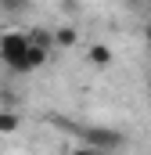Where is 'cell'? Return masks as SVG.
<instances>
[{"instance_id":"9","label":"cell","mask_w":151,"mask_h":155,"mask_svg":"<svg viewBox=\"0 0 151 155\" xmlns=\"http://www.w3.org/2000/svg\"><path fill=\"white\" fill-rule=\"evenodd\" d=\"M0 7H4V11H22L25 0H0Z\"/></svg>"},{"instance_id":"10","label":"cell","mask_w":151,"mask_h":155,"mask_svg":"<svg viewBox=\"0 0 151 155\" xmlns=\"http://www.w3.org/2000/svg\"><path fill=\"white\" fill-rule=\"evenodd\" d=\"M144 40H148V47H151V25H144Z\"/></svg>"},{"instance_id":"11","label":"cell","mask_w":151,"mask_h":155,"mask_svg":"<svg viewBox=\"0 0 151 155\" xmlns=\"http://www.w3.org/2000/svg\"><path fill=\"white\" fill-rule=\"evenodd\" d=\"M148 97H151V87H148Z\"/></svg>"},{"instance_id":"2","label":"cell","mask_w":151,"mask_h":155,"mask_svg":"<svg viewBox=\"0 0 151 155\" xmlns=\"http://www.w3.org/2000/svg\"><path fill=\"white\" fill-rule=\"evenodd\" d=\"M79 137H83V144L101 148V152H112V148L122 144V134H119V130H108V126H83Z\"/></svg>"},{"instance_id":"3","label":"cell","mask_w":151,"mask_h":155,"mask_svg":"<svg viewBox=\"0 0 151 155\" xmlns=\"http://www.w3.org/2000/svg\"><path fill=\"white\" fill-rule=\"evenodd\" d=\"M86 61H90L94 69H108V65H112V47H104V43H94V47L86 51Z\"/></svg>"},{"instance_id":"4","label":"cell","mask_w":151,"mask_h":155,"mask_svg":"<svg viewBox=\"0 0 151 155\" xmlns=\"http://www.w3.org/2000/svg\"><path fill=\"white\" fill-rule=\"evenodd\" d=\"M22 126V116L14 108H0V134H18Z\"/></svg>"},{"instance_id":"8","label":"cell","mask_w":151,"mask_h":155,"mask_svg":"<svg viewBox=\"0 0 151 155\" xmlns=\"http://www.w3.org/2000/svg\"><path fill=\"white\" fill-rule=\"evenodd\" d=\"M72 155H112V152H101V148H90V144H83V148H76Z\"/></svg>"},{"instance_id":"1","label":"cell","mask_w":151,"mask_h":155,"mask_svg":"<svg viewBox=\"0 0 151 155\" xmlns=\"http://www.w3.org/2000/svg\"><path fill=\"white\" fill-rule=\"evenodd\" d=\"M29 47H33L29 33H18V29H11V33H0V61H4L11 72H25Z\"/></svg>"},{"instance_id":"5","label":"cell","mask_w":151,"mask_h":155,"mask_svg":"<svg viewBox=\"0 0 151 155\" xmlns=\"http://www.w3.org/2000/svg\"><path fill=\"white\" fill-rule=\"evenodd\" d=\"M47 58H50V47H40V43H33V47H29L25 72H33V69H40V65H47Z\"/></svg>"},{"instance_id":"7","label":"cell","mask_w":151,"mask_h":155,"mask_svg":"<svg viewBox=\"0 0 151 155\" xmlns=\"http://www.w3.org/2000/svg\"><path fill=\"white\" fill-rule=\"evenodd\" d=\"M29 40H33V43H40V47H54V29H33V33H29Z\"/></svg>"},{"instance_id":"6","label":"cell","mask_w":151,"mask_h":155,"mask_svg":"<svg viewBox=\"0 0 151 155\" xmlns=\"http://www.w3.org/2000/svg\"><path fill=\"white\" fill-rule=\"evenodd\" d=\"M76 40H79V29H72V25L54 29V43H58V47H76Z\"/></svg>"}]
</instances>
